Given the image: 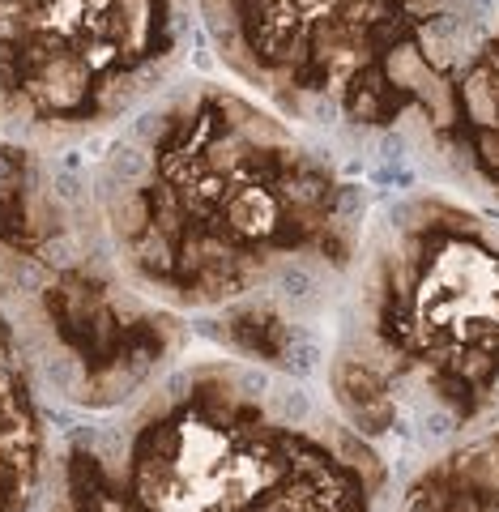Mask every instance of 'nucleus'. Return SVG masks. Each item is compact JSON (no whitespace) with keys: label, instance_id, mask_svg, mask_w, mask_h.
<instances>
[{"label":"nucleus","instance_id":"nucleus-1","mask_svg":"<svg viewBox=\"0 0 499 512\" xmlns=\"http://www.w3.org/2000/svg\"><path fill=\"white\" fill-rule=\"evenodd\" d=\"M120 269L167 312L231 316L350 269L363 192L291 124L192 82L141 116L94 180Z\"/></svg>","mask_w":499,"mask_h":512},{"label":"nucleus","instance_id":"nucleus-2","mask_svg":"<svg viewBox=\"0 0 499 512\" xmlns=\"http://www.w3.org/2000/svg\"><path fill=\"white\" fill-rule=\"evenodd\" d=\"M52 512H384V466L291 384L197 363L64 444Z\"/></svg>","mask_w":499,"mask_h":512},{"label":"nucleus","instance_id":"nucleus-3","mask_svg":"<svg viewBox=\"0 0 499 512\" xmlns=\"http://www.w3.org/2000/svg\"><path fill=\"white\" fill-rule=\"evenodd\" d=\"M359 436L465 431L499 419V222L410 197L367 239L329 359Z\"/></svg>","mask_w":499,"mask_h":512},{"label":"nucleus","instance_id":"nucleus-4","mask_svg":"<svg viewBox=\"0 0 499 512\" xmlns=\"http://www.w3.org/2000/svg\"><path fill=\"white\" fill-rule=\"evenodd\" d=\"M0 320L64 402L116 410L180 355V320L137 291L99 197L35 146L0 141Z\"/></svg>","mask_w":499,"mask_h":512},{"label":"nucleus","instance_id":"nucleus-5","mask_svg":"<svg viewBox=\"0 0 499 512\" xmlns=\"http://www.w3.org/2000/svg\"><path fill=\"white\" fill-rule=\"evenodd\" d=\"M222 60L291 116L389 128L444 111L453 0H201Z\"/></svg>","mask_w":499,"mask_h":512},{"label":"nucleus","instance_id":"nucleus-6","mask_svg":"<svg viewBox=\"0 0 499 512\" xmlns=\"http://www.w3.org/2000/svg\"><path fill=\"white\" fill-rule=\"evenodd\" d=\"M184 35L188 0H0V141L103 133L180 64Z\"/></svg>","mask_w":499,"mask_h":512},{"label":"nucleus","instance_id":"nucleus-7","mask_svg":"<svg viewBox=\"0 0 499 512\" xmlns=\"http://www.w3.org/2000/svg\"><path fill=\"white\" fill-rule=\"evenodd\" d=\"M431 133L474 180L499 192V30L457 64Z\"/></svg>","mask_w":499,"mask_h":512},{"label":"nucleus","instance_id":"nucleus-8","mask_svg":"<svg viewBox=\"0 0 499 512\" xmlns=\"http://www.w3.org/2000/svg\"><path fill=\"white\" fill-rule=\"evenodd\" d=\"M43 487V427L30 367L0 320V512H26Z\"/></svg>","mask_w":499,"mask_h":512},{"label":"nucleus","instance_id":"nucleus-9","mask_svg":"<svg viewBox=\"0 0 499 512\" xmlns=\"http://www.w3.org/2000/svg\"><path fill=\"white\" fill-rule=\"evenodd\" d=\"M401 512H499V427L418 470L401 495Z\"/></svg>","mask_w":499,"mask_h":512}]
</instances>
